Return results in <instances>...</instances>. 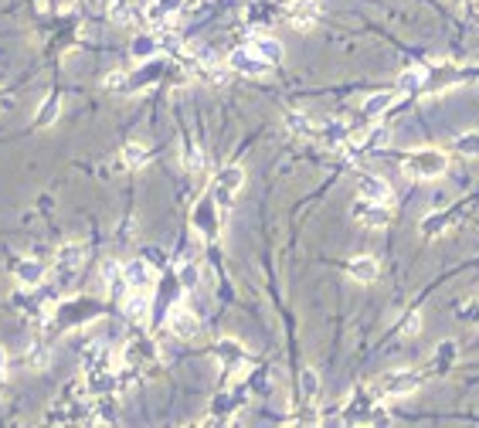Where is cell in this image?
Listing matches in <instances>:
<instances>
[{"label": "cell", "mask_w": 479, "mask_h": 428, "mask_svg": "<svg viewBox=\"0 0 479 428\" xmlns=\"http://www.w3.org/2000/svg\"><path fill=\"white\" fill-rule=\"evenodd\" d=\"M401 167H404L408 177L432 181V177H442V174H446L449 160H446V153H439V150H415V153H408V157L401 160Z\"/></svg>", "instance_id": "1"}, {"label": "cell", "mask_w": 479, "mask_h": 428, "mask_svg": "<svg viewBox=\"0 0 479 428\" xmlns=\"http://www.w3.org/2000/svg\"><path fill=\"white\" fill-rule=\"evenodd\" d=\"M418 384H422V377L415 374V371H395V374L381 377L377 391H381L384 398H404V395H411Z\"/></svg>", "instance_id": "2"}, {"label": "cell", "mask_w": 479, "mask_h": 428, "mask_svg": "<svg viewBox=\"0 0 479 428\" xmlns=\"http://www.w3.org/2000/svg\"><path fill=\"white\" fill-rule=\"evenodd\" d=\"M228 65H231L235 72H241V75H248V79L268 72V61L255 52V48H235V52L228 54Z\"/></svg>", "instance_id": "3"}, {"label": "cell", "mask_w": 479, "mask_h": 428, "mask_svg": "<svg viewBox=\"0 0 479 428\" xmlns=\"http://www.w3.org/2000/svg\"><path fill=\"white\" fill-rule=\"evenodd\" d=\"M282 17H286V21H289L293 27L306 31V27L317 24L319 7H317V0H289V3L282 7Z\"/></svg>", "instance_id": "4"}, {"label": "cell", "mask_w": 479, "mask_h": 428, "mask_svg": "<svg viewBox=\"0 0 479 428\" xmlns=\"http://www.w3.org/2000/svg\"><path fill=\"white\" fill-rule=\"evenodd\" d=\"M241 181H245V170L241 167H225L221 174H218V184H214V201L221 204V208H228L231 204V194H238Z\"/></svg>", "instance_id": "5"}, {"label": "cell", "mask_w": 479, "mask_h": 428, "mask_svg": "<svg viewBox=\"0 0 479 428\" xmlns=\"http://www.w3.org/2000/svg\"><path fill=\"white\" fill-rule=\"evenodd\" d=\"M353 217L364 221V224H371V228H384V224L391 221L388 208H384L381 201H367V197H360V201L353 204Z\"/></svg>", "instance_id": "6"}, {"label": "cell", "mask_w": 479, "mask_h": 428, "mask_svg": "<svg viewBox=\"0 0 479 428\" xmlns=\"http://www.w3.org/2000/svg\"><path fill=\"white\" fill-rule=\"evenodd\" d=\"M123 279H126L130 289H146L153 282V266L146 259H136V262H130V266L123 268Z\"/></svg>", "instance_id": "7"}, {"label": "cell", "mask_w": 479, "mask_h": 428, "mask_svg": "<svg viewBox=\"0 0 479 428\" xmlns=\"http://www.w3.org/2000/svg\"><path fill=\"white\" fill-rule=\"evenodd\" d=\"M197 330H201V323H197L194 313H187V309H174V313H170V333H174V337H181V340H194Z\"/></svg>", "instance_id": "8"}, {"label": "cell", "mask_w": 479, "mask_h": 428, "mask_svg": "<svg viewBox=\"0 0 479 428\" xmlns=\"http://www.w3.org/2000/svg\"><path fill=\"white\" fill-rule=\"evenodd\" d=\"M377 259L371 255H357V259H350V266H347V275L353 279V282H374L377 279Z\"/></svg>", "instance_id": "9"}, {"label": "cell", "mask_w": 479, "mask_h": 428, "mask_svg": "<svg viewBox=\"0 0 479 428\" xmlns=\"http://www.w3.org/2000/svg\"><path fill=\"white\" fill-rule=\"evenodd\" d=\"M82 259H85V248H82V245H65V248L58 252V275L72 279V275L79 272Z\"/></svg>", "instance_id": "10"}, {"label": "cell", "mask_w": 479, "mask_h": 428, "mask_svg": "<svg viewBox=\"0 0 479 428\" xmlns=\"http://www.w3.org/2000/svg\"><path fill=\"white\" fill-rule=\"evenodd\" d=\"M357 190H360V197H367V201H388V194H391V188H388V181L384 177H377V174H364L360 177V184H357Z\"/></svg>", "instance_id": "11"}, {"label": "cell", "mask_w": 479, "mask_h": 428, "mask_svg": "<svg viewBox=\"0 0 479 428\" xmlns=\"http://www.w3.org/2000/svg\"><path fill=\"white\" fill-rule=\"evenodd\" d=\"M391 106H395V92H374V95L364 99V116H367V119H377V116H384Z\"/></svg>", "instance_id": "12"}, {"label": "cell", "mask_w": 479, "mask_h": 428, "mask_svg": "<svg viewBox=\"0 0 479 428\" xmlns=\"http://www.w3.org/2000/svg\"><path fill=\"white\" fill-rule=\"evenodd\" d=\"M252 48H255V52L262 54V58H266L268 65L282 61V54H286V48H282V45L275 41V38H266V34H262V38H255V45H252Z\"/></svg>", "instance_id": "13"}, {"label": "cell", "mask_w": 479, "mask_h": 428, "mask_svg": "<svg viewBox=\"0 0 479 428\" xmlns=\"http://www.w3.org/2000/svg\"><path fill=\"white\" fill-rule=\"evenodd\" d=\"M17 279H21L24 286H38V282L45 279V266L34 262V259H24V262H17Z\"/></svg>", "instance_id": "14"}, {"label": "cell", "mask_w": 479, "mask_h": 428, "mask_svg": "<svg viewBox=\"0 0 479 428\" xmlns=\"http://www.w3.org/2000/svg\"><path fill=\"white\" fill-rule=\"evenodd\" d=\"M146 163H150V150H143L139 143H126L123 146V167L136 170V167H146Z\"/></svg>", "instance_id": "15"}, {"label": "cell", "mask_w": 479, "mask_h": 428, "mask_svg": "<svg viewBox=\"0 0 479 428\" xmlns=\"http://www.w3.org/2000/svg\"><path fill=\"white\" fill-rule=\"evenodd\" d=\"M286 130L296 136H317V126H313L303 112H286Z\"/></svg>", "instance_id": "16"}, {"label": "cell", "mask_w": 479, "mask_h": 428, "mask_svg": "<svg viewBox=\"0 0 479 428\" xmlns=\"http://www.w3.org/2000/svg\"><path fill=\"white\" fill-rule=\"evenodd\" d=\"M218 353H221V364L225 367H241V360H245V350L238 347V344H231V340H225V344H218Z\"/></svg>", "instance_id": "17"}, {"label": "cell", "mask_w": 479, "mask_h": 428, "mask_svg": "<svg viewBox=\"0 0 479 428\" xmlns=\"http://www.w3.org/2000/svg\"><path fill=\"white\" fill-rule=\"evenodd\" d=\"M299 391H303V402H313L319 391V374L313 367H306L303 374H299Z\"/></svg>", "instance_id": "18"}, {"label": "cell", "mask_w": 479, "mask_h": 428, "mask_svg": "<svg viewBox=\"0 0 479 428\" xmlns=\"http://www.w3.org/2000/svg\"><path fill=\"white\" fill-rule=\"evenodd\" d=\"M422 85H425V72H422V68H408V72H401V79H398L401 92H415V89H422Z\"/></svg>", "instance_id": "19"}, {"label": "cell", "mask_w": 479, "mask_h": 428, "mask_svg": "<svg viewBox=\"0 0 479 428\" xmlns=\"http://www.w3.org/2000/svg\"><path fill=\"white\" fill-rule=\"evenodd\" d=\"M58 109H61V99L58 95H48V102L38 109V126H52L58 119Z\"/></svg>", "instance_id": "20"}, {"label": "cell", "mask_w": 479, "mask_h": 428, "mask_svg": "<svg viewBox=\"0 0 479 428\" xmlns=\"http://www.w3.org/2000/svg\"><path fill=\"white\" fill-rule=\"evenodd\" d=\"M194 224H197L201 231H208V235H214V214H211V201H204V204H197V211H194Z\"/></svg>", "instance_id": "21"}, {"label": "cell", "mask_w": 479, "mask_h": 428, "mask_svg": "<svg viewBox=\"0 0 479 428\" xmlns=\"http://www.w3.org/2000/svg\"><path fill=\"white\" fill-rule=\"evenodd\" d=\"M323 139H326L330 146H344L347 143V126L344 123H326V126H323Z\"/></svg>", "instance_id": "22"}, {"label": "cell", "mask_w": 479, "mask_h": 428, "mask_svg": "<svg viewBox=\"0 0 479 428\" xmlns=\"http://www.w3.org/2000/svg\"><path fill=\"white\" fill-rule=\"evenodd\" d=\"M126 313H130L133 320H143V316H146V296H143V289H136V293L126 299Z\"/></svg>", "instance_id": "23"}, {"label": "cell", "mask_w": 479, "mask_h": 428, "mask_svg": "<svg viewBox=\"0 0 479 428\" xmlns=\"http://www.w3.org/2000/svg\"><path fill=\"white\" fill-rule=\"evenodd\" d=\"M177 282H181V289H197V282H201V272H197V266H181V272H177Z\"/></svg>", "instance_id": "24"}, {"label": "cell", "mask_w": 479, "mask_h": 428, "mask_svg": "<svg viewBox=\"0 0 479 428\" xmlns=\"http://www.w3.org/2000/svg\"><path fill=\"white\" fill-rule=\"evenodd\" d=\"M455 150L466 157H479V133H462L455 139Z\"/></svg>", "instance_id": "25"}, {"label": "cell", "mask_w": 479, "mask_h": 428, "mask_svg": "<svg viewBox=\"0 0 479 428\" xmlns=\"http://www.w3.org/2000/svg\"><path fill=\"white\" fill-rule=\"evenodd\" d=\"M153 48H157V41L150 38V34H139L133 41V54L136 58H146V54H153Z\"/></svg>", "instance_id": "26"}, {"label": "cell", "mask_w": 479, "mask_h": 428, "mask_svg": "<svg viewBox=\"0 0 479 428\" xmlns=\"http://www.w3.org/2000/svg\"><path fill=\"white\" fill-rule=\"evenodd\" d=\"M130 82H133L130 75H123V72H112V75L106 79V89H109V92H126V89H133Z\"/></svg>", "instance_id": "27"}, {"label": "cell", "mask_w": 479, "mask_h": 428, "mask_svg": "<svg viewBox=\"0 0 479 428\" xmlns=\"http://www.w3.org/2000/svg\"><path fill=\"white\" fill-rule=\"evenodd\" d=\"M435 357H439V367H449V364L455 360V344H453V340L439 344V350H435Z\"/></svg>", "instance_id": "28"}, {"label": "cell", "mask_w": 479, "mask_h": 428, "mask_svg": "<svg viewBox=\"0 0 479 428\" xmlns=\"http://www.w3.org/2000/svg\"><path fill=\"white\" fill-rule=\"evenodd\" d=\"M418 326H422V313H411V316L404 320V326H401V333H404V337H415Z\"/></svg>", "instance_id": "29"}, {"label": "cell", "mask_w": 479, "mask_h": 428, "mask_svg": "<svg viewBox=\"0 0 479 428\" xmlns=\"http://www.w3.org/2000/svg\"><path fill=\"white\" fill-rule=\"evenodd\" d=\"M31 364H34V367H48V350H45V347L31 350Z\"/></svg>", "instance_id": "30"}, {"label": "cell", "mask_w": 479, "mask_h": 428, "mask_svg": "<svg viewBox=\"0 0 479 428\" xmlns=\"http://www.w3.org/2000/svg\"><path fill=\"white\" fill-rule=\"evenodd\" d=\"M187 167H190V170L197 174V170H204V167H208V160H204L201 153H190V157H187Z\"/></svg>", "instance_id": "31"}, {"label": "cell", "mask_w": 479, "mask_h": 428, "mask_svg": "<svg viewBox=\"0 0 479 428\" xmlns=\"http://www.w3.org/2000/svg\"><path fill=\"white\" fill-rule=\"evenodd\" d=\"M181 3H184V0H160L157 7L163 10V14H174V10H181Z\"/></svg>", "instance_id": "32"}, {"label": "cell", "mask_w": 479, "mask_h": 428, "mask_svg": "<svg viewBox=\"0 0 479 428\" xmlns=\"http://www.w3.org/2000/svg\"><path fill=\"white\" fill-rule=\"evenodd\" d=\"M143 259H146V262H150V266H153V268H157V266H163V255H160L157 248H150V252H146Z\"/></svg>", "instance_id": "33"}, {"label": "cell", "mask_w": 479, "mask_h": 428, "mask_svg": "<svg viewBox=\"0 0 479 428\" xmlns=\"http://www.w3.org/2000/svg\"><path fill=\"white\" fill-rule=\"evenodd\" d=\"M3 367H7V353H3V347H0V381H3Z\"/></svg>", "instance_id": "34"}, {"label": "cell", "mask_w": 479, "mask_h": 428, "mask_svg": "<svg viewBox=\"0 0 479 428\" xmlns=\"http://www.w3.org/2000/svg\"><path fill=\"white\" fill-rule=\"evenodd\" d=\"M476 313H479V309H476Z\"/></svg>", "instance_id": "35"}]
</instances>
